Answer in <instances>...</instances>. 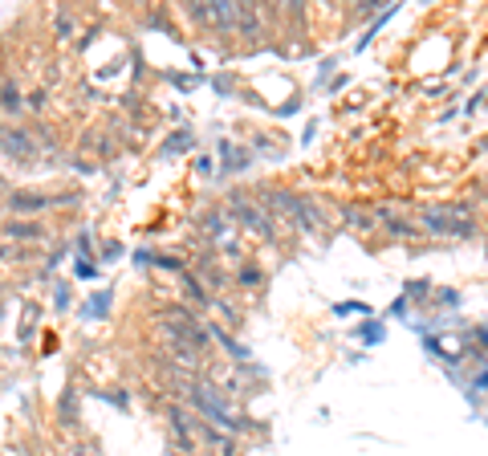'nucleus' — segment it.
<instances>
[{"mask_svg": "<svg viewBox=\"0 0 488 456\" xmlns=\"http://www.w3.org/2000/svg\"><path fill=\"white\" fill-rule=\"evenodd\" d=\"M53 200L49 196H37V192H12L9 196V208L12 212H37V208H49Z\"/></svg>", "mask_w": 488, "mask_h": 456, "instance_id": "1", "label": "nucleus"}, {"mask_svg": "<svg viewBox=\"0 0 488 456\" xmlns=\"http://www.w3.org/2000/svg\"><path fill=\"white\" fill-rule=\"evenodd\" d=\"M0 107H4V110H17L20 107V90L12 86V82H4V86H0Z\"/></svg>", "mask_w": 488, "mask_h": 456, "instance_id": "3", "label": "nucleus"}, {"mask_svg": "<svg viewBox=\"0 0 488 456\" xmlns=\"http://www.w3.org/2000/svg\"><path fill=\"white\" fill-rule=\"evenodd\" d=\"M4 236H12V241H37V236H45V228L33 220H12V224H4Z\"/></svg>", "mask_w": 488, "mask_h": 456, "instance_id": "2", "label": "nucleus"}]
</instances>
